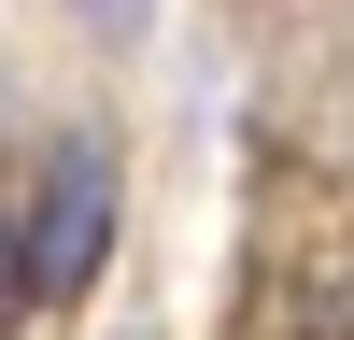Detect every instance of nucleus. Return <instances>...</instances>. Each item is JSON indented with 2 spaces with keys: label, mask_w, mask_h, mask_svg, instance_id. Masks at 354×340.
<instances>
[{
  "label": "nucleus",
  "mask_w": 354,
  "mask_h": 340,
  "mask_svg": "<svg viewBox=\"0 0 354 340\" xmlns=\"http://www.w3.org/2000/svg\"><path fill=\"white\" fill-rule=\"evenodd\" d=\"M100 241H113V156L100 142H57L28 170V198H15V312L28 326L100 283Z\"/></svg>",
  "instance_id": "1"
}]
</instances>
